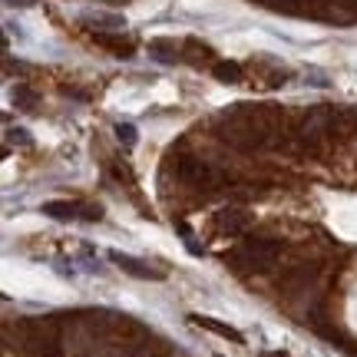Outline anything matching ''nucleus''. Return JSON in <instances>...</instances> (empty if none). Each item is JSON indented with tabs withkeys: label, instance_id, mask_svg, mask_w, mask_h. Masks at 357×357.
<instances>
[{
	"label": "nucleus",
	"instance_id": "obj_1",
	"mask_svg": "<svg viewBox=\"0 0 357 357\" xmlns=\"http://www.w3.org/2000/svg\"><path fill=\"white\" fill-rule=\"evenodd\" d=\"M109 261L116 268H123L126 275H132V278H159L146 261H139V258H132V255H123V252H109Z\"/></svg>",
	"mask_w": 357,
	"mask_h": 357
},
{
	"label": "nucleus",
	"instance_id": "obj_2",
	"mask_svg": "<svg viewBox=\"0 0 357 357\" xmlns=\"http://www.w3.org/2000/svg\"><path fill=\"white\" fill-rule=\"evenodd\" d=\"M215 225H218V231H242V229L252 225V218H248V212L229 205V208H222V212L215 215Z\"/></svg>",
	"mask_w": 357,
	"mask_h": 357
},
{
	"label": "nucleus",
	"instance_id": "obj_3",
	"mask_svg": "<svg viewBox=\"0 0 357 357\" xmlns=\"http://www.w3.org/2000/svg\"><path fill=\"white\" fill-rule=\"evenodd\" d=\"M83 24L93 26V30H123L126 17H119V13H86Z\"/></svg>",
	"mask_w": 357,
	"mask_h": 357
},
{
	"label": "nucleus",
	"instance_id": "obj_4",
	"mask_svg": "<svg viewBox=\"0 0 357 357\" xmlns=\"http://www.w3.org/2000/svg\"><path fill=\"white\" fill-rule=\"evenodd\" d=\"M149 56H153L155 63H176L178 50H176V43H169V40H153L149 43Z\"/></svg>",
	"mask_w": 357,
	"mask_h": 357
},
{
	"label": "nucleus",
	"instance_id": "obj_5",
	"mask_svg": "<svg viewBox=\"0 0 357 357\" xmlns=\"http://www.w3.org/2000/svg\"><path fill=\"white\" fill-rule=\"evenodd\" d=\"M192 321H195V324H202V328H208V331L222 334V337H229V341H235V344H242V341H245V337L235 331L231 324H222V321H215V318H199V314H195Z\"/></svg>",
	"mask_w": 357,
	"mask_h": 357
},
{
	"label": "nucleus",
	"instance_id": "obj_6",
	"mask_svg": "<svg viewBox=\"0 0 357 357\" xmlns=\"http://www.w3.org/2000/svg\"><path fill=\"white\" fill-rule=\"evenodd\" d=\"M43 215L60 218V222H70V218H79V205H70V202H50V205H43Z\"/></svg>",
	"mask_w": 357,
	"mask_h": 357
},
{
	"label": "nucleus",
	"instance_id": "obj_7",
	"mask_svg": "<svg viewBox=\"0 0 357 357\" xmlns=\"http://www.w3.org/2000/svg\"><path fill=\"white\" fill-rule=\"evenodd\" d=\"M13 102H17V109H37V96H33V89L26 86L13 89Z\"/></svg>",
	"mask_w": 357,
	"mask_h": 357
},
{
	"label": "nucleus",
	"instance_id": "obj_8",
	"mask_svg": "<svg viewBox=\"0 0 357 357\" xmlns=\"http://www.w3.org/2000/svg\"><path fill=\"white\" fill-rule=\"evenodd\" d=\"M215 77L222 79V83H238V79H242V66L238 63H218Z\"/></svg>",
	"mask_w": 357,
	"mask_h": 357
},
{
	"label": "nucleus",
	"instance_id": "obj_9",
	"mask_svg": "<svg viewBox=\"0 0 357 357\" xmlns=\"http://www.w3.org/2000/svg\"><path fill=\"white\" fill-rule=\"evenodd\" d=\"M116 139L123 142V146H136V126L132 123H116Z\"/></svg>",
	"mask_w": 357,
	"mask_h": 357
},
{
	"label": "nucleus",
	"instance_id": "obj_10",
	"mask_svg": "<svg viewBox=\"0 0 357 357\" xmlns=\"http://www.w3.org/2000/svg\"><path fill=\"white\" fill-rule=\"evenodd\" d=\"M7 142H20V146H30V132L26 129H7Z\"/></svg>",
	"mask_w": 357,
	"mask_h": 357
},
{
	"label": "nucleus",
	"instance_id": "obj_11",
	"mask_svg": "<svg viewBox=\"0 0 357 357\" xmlns=\"http://www.w3.org/2000/svg\"><path fill=\"white\" fill-rule=\"evenodd\" d=\"M7 7H20V10H26V7H33V0H3Z\"/></svg>",
	"mask_w": 357,
	"mask_h": 357
}]
</instances>
